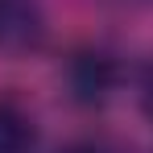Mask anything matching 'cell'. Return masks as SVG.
Returning <instances> with one entry per match:
<instances>
[{"label":"cell","mask_w":153,"mask_h":153,"mask_svg":"<svg viewBox=\"0 0 153 153\" xmlns=\"http://www.w3.org/2000/svg\"><path fill=\"white\" fill-rule=\"evenodd\" d=\"M50 33V17L42 0H0V54L25 58Z\"/></svg>","instance_id":"cell-1"},{"label":"cell","mask_w":153,"mask_h":153,"mask_svg":"<svg viewBox=\"0 0 153 153\" xmlns=\"http://www.w3.org/2000/svg\"><path fill=\"white\" fill-rule=\"evenodd\" d=\"M116 79L120 66L108 50H79L66 62V87H71V100L83 108H95L116 91Z\"/></svg>","instance_id":"cell-2"},{"label":"cell","mask_w":153,"mask_h":153,"mask_svg":"<svg viewBox=\"0 0 153 153\" xmlns=\"http://www.w3.org/2000/svg\"><path fill=\"white\" fill-rule=\"evenodd\" d=\"M37 145V124L29 108L17 100H0V153H33Z\"/></svg>","instance_id":"cell-3"},{"label":"cell","mask_w":153,"mask_h":153,"mask_svg":"<svg viewBox=\"0 0 153 153\" xmlns=\"http://www.w3.org/2000/svg\"><path fill=\"white\" fill-rule=\"evenodd\" d=\"M137 95H141V112L153 120V58L145 62V71H141V79H137Z\"/></svg>","instance_id":"cell-4"},{"label":"cell","mask_w":153,"mask_h":153,"mask_svg":"<svg viewBox=\"0 0 153 153\" xmlns=\"http://www.w3.org/2000/svg\"><path fill=\"white\" fill-rule=\"evenodd\" d=\"M62 153H112L103 141H95V137H83V141H71Z\"/></svg>","instance_id":"cell-5"}]
</instances>
